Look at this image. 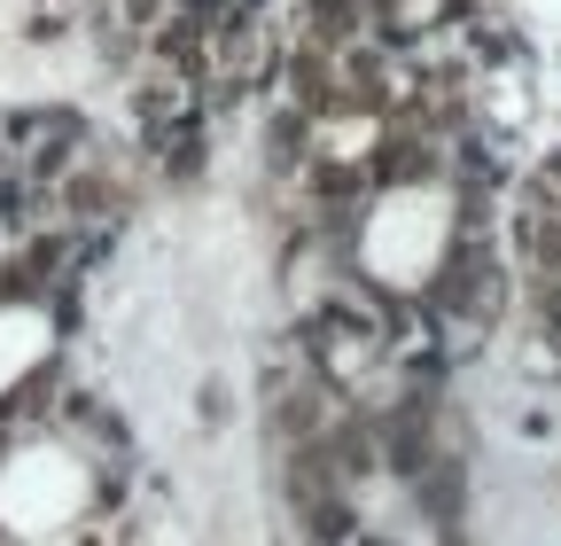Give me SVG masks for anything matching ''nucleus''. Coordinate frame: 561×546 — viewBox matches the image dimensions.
<instances>
[{
  "label": "nucleus",
  "mask_w": 561,
  "mask_h": 546,
  "mask_svg": "<svg viewBox=\"0 0 561 546\" xmlns=\"http://www.w3.org/2000/svg\"><path fill=\"white\" fill-rule=\"evenodd\" d=\"M87 16H94V0H32L24 24H32V39H62V32H79Z\"/></svg>",
  "instance_id": "nucleus-2"
},
{
  "label": "nucleus",
  "mask_w": 561,
  "mask_h": 546,
  "mask_svg": "<svg viewBox=\"0 0 561 546\" xmlns=\"http://www.w3.org/2000/svg\"><path fill=\"white\" fill-rule=\"evenodd\" d=\"M351 546H398V538H382V531H359V538H351Z\"/></svg>",
  "instance_id": "nucleus-3"
},
{
  "label": "nucleus",
  "mask_w": 561,
  "mask_h": 546,
  "mask_svg": "<svg viewBox=\"0 0 561 546\" xmlns=\"http://www.w3.org/2000/svg\"><path fill=\"white\" fill-rule=\"evenodd\" d=\"M460 9H468V0H375V39L382 47H413V39L445 32Z\"/></svg>",
  "instance_id": "nucleus-1"
}]
</instances>
